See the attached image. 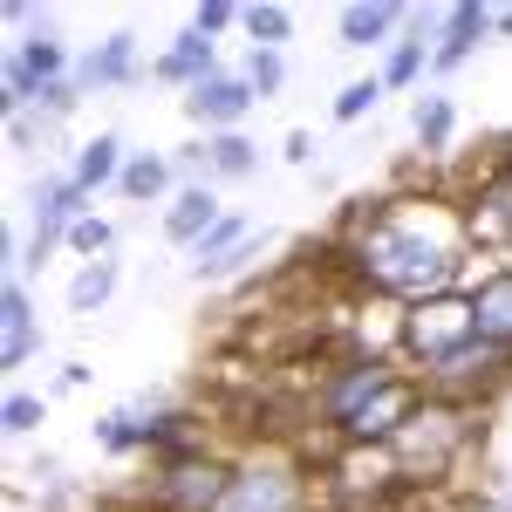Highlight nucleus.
<instances>
[{
    "label": "nucleus",
    "mask_w": 512,
    "mask_h": 512,
    "mask_svg": "<svg viewBox=\"0 0 512 512\" xmlns=\"http://www.w3.org/2000/svg\"><path fill=\"white\" fill-rule=\"evenodd\" d=\"M472 424H478V410L472 403H451V396H431L424 390V403L410 410V424L383 444V451H396V465H403V478H417V472H444L465 444H472Z\"/></svg>",
    "instance_id": "nucleus-2"
},
{
    "label": "nucleus",
    "mask_w": 512,
    "mask_h": 512,
    "mask_svg": "<svg viewBox=\"0 0 512 512\" xmlns=\"http://www.w3.org/2000/svg\"><path fill=\"white\" fill-rule=\"evenodd\" d=\"M465 233L472 246H512V158H499L465 198Z\"/></svg>",
    "instance_id": "nucleus-11"
},
{
    "label": "nucleus",
    "mask_w": 512,
    "mask_h": 512,
    "mask_svg": "<svg viewBox=\"0 0 512 512\" xmlns=\"http://www.w3.org/2000/svg\"><path fill=\"white\" fill-rule=\"evenodd\" d=\"M499 14L485 7V0H458V7H444V35H437V55H431V76H458L465 62L478 55V41L499 35L492 28Z\"/></svg>",
    "instance_id": "nucleus-13"
},
{
    "label": "nucleus",
    "mask_w": 512,
    "mask_h": 512,
    "mask_svg": "<svg viewBox=\"0 0 512 512\" xmlns=\"http://www.w3.org/2000/svg\"><path fill=\"white\" fill-rule=\"evenodd\" d=\"M472 294L458 287V294H437V301H417V308H403V349L417 355V369L437 362V355H451L458 342H472Z\"/></svg>",
    "instance_id": "nucleus-8"
},
{
    "label": "nucleus",
    "mask_w": 512,
    "mask_h": 512,
    "mask_svg": "<svg viewBox=\"0 0 512 512\" xmlns=\"http://www.w3.org/2000/svg\"><path fill=\"white\" fill-rule=\"evenodd\" d=\"M117 280H123L117 253H110V260H82V274L69 280V315H103L110 294H117Z\"/></svg>",
    "instance_id": "nucleus-22"
},
{
    "label": "nucleus",
    "mask_w": 512,
    "mask_h": 512,
    "mask_svg": "<svg viewBox=\"0 0 512 512\" xmlns=\"http://www.w3.org/2000/svg\"><path fill=\"white\" fill-rule=\"evenodd\" d=\"M239 28H246V48H287V35H294V7H274V0L239 7Z\"/></svg>",
    "instance_id": "nucleus-24"
},
{
    "label": "nucleus",
    "mask_w": 512,
    "mask_h": 512,
    "mask_svg": "<svg viewBox=\"0 0 512 512\" xmlns=\"http://www.w3.org/2000/svg\"><path fill=\"white\" fill-rule=\"evenodd\" d=\"M69 253H82V260H110V253H117V226H110V219H96V212H89V219H76Z\"/></svg>",
    "instance_id": "nucleus-29"
},
{
    "label": "nucleus",
    "mask_w": 512,
    "mask_h": 512,
    "mask_svg": "<svg viewBox=\"0 0 512 512\" xmlns=\"http://www.w3.org/2000/svg\"><path fill=\"white\" fill-rule=\"evenodd\" d=\"M219 219H226V205H219V185H178V192H171V205H164V239L192 253V246L212 233Z\"/></svg>",
    "instance_id": "nucleus-18"
},
{
    "label": "nucleus",
    "mask_w": 512,
    "mask_h": 512,
    "mask_svg": "<svg viewBox=\"0 0 512 512\" xmlns=\"http://www.w3.org/2000/svg\"><path fill=\"white\" fill-rule=\"evenodd\" d=\"M410 21V7H396V0H349L342 14H335V41L342 48H396V28Z\"/></svg>",
    "instance_id": "nucleus-16"
},
{
    "label": "nucleus",
    "mask_w": 512,
    "mask_h": 512,
    "mask_svg": "<svg viewBox=\"0 0 512 512\" xmlns=\"http://www.w3.org/2000/svg\"><path fill=\"white\" fill-rule=\"evenodd\" d=\"M465 294H472L478 342H492V349L512 355V260H506V267H492V274H478Z\"/></svg>",
    "instance_id": "nucleus-17"
},
{
    "label": "nucleus",
    "mask_w": 512,
    "mask_h": 512,
    "mask_svg": "<svg viewBox=\"0 0 512 512\" xmlns=\"http://www.w3.org/2000/svg\"><path fill=\"white\" fill-rule=\"evenodd\" d=\"M403 376H410V369H396V355H349L342 369H328V376H321L315 417L335 437H349L355 424H362V410H369V403H383Z\"/></svg>",
    "instance_id": "nucleus-3"
},
{
    "label": "nucleus",
    "mask_w": 512,
    "mask_h": 512,
    "mask_svg": "<svg viewBox=\"0 0 512 512\" xmlns=\"http://www.w3.org/2000/svg\"><path fill=\"white\" fill-rule=\"evenodd\" d=\"M89 437H96V451H110V458L144 451V437H137V410H130V403H123V410H103V417L89 424Z\"/></svg>",
    "instance_id": "nucleus-26"
},
{
    "label": "nucleus",
    "mask_w": 512,
    "mask_h": 512,
    "mask_svg": "<svg viewBox=\"0 0 512 512\" xmlns=\"http://www.w3.org/2000/svg\"><path fill=\"white\" fill-rule=\"evenodd\" d=\"M253 246H260V226L246 219V212H226L212 233L192 246V280H226L239 274L246 260H253Z\"/></svg>",
    "instance_id": "nucleus-12"
},
{
    "label": "nucleus",
    "mask_w": 512,
    "mask_h": 512,
    "mask_svg": "<svg viewBox=\"0 0 512 512\" xmlns=\"http://www.w3.org/2000/svg\"><path fill=\"white\" fill-rule=\"evenodd\" d=\"M410 130H417V144H424V151H451V130H458V103H451L444 89H424V96L410 103Z\"/></svg>",
    "instance_id": "nucleus-23"
},
{
    "label": "nucleus",
    "mask_w": 512,
    "mask_h": 512,
    "mask_svg": "<svg viewBox=\"0 0 512 512\" xmlns=\"http://www.w3.org/2000/svg\"><path fill=\"white\" fill-rule=\"evenodd\" d=\"M492 512H512V499H506V506H492Z\"/></svg>",
    "instance_id": "nucleus-33"
},
{
    "label": "nucleus",
    "mask_w": 512,
    "mask_h": 512,
    "mask_svg": "<svg viewBox=\"0 0 512 512\" xmlns=\"http://www.w3.org/2000/svg\"><path fill=\"white\" fill-rule=\"evenodd\" d=\"M280 158H287V164H308V158H315V137H308V130H287V137H280Z\"/></svg>",
    "instance_id": "nucleus-31"
},
{
    "label": "nucleus",
    "mask_w": 512,
    "mask_h": 512,
    "mask_svg": "<svg viewBox=\"0 0 512 512\" xmlns=\"http://www.w3.org/2000/svg\"><path fill=\"white\" fill-rule=\"evenodd\" d=\"M260 110V96H253V82L239 76V69H226V76L198 82L192 96H185V117L205 130V137H226V130H246V117Z\"/></svg>",
    "instance_id": "nucleus-9"
},
{
    "label": "nucleus",
    "mask_w": 512,
    "mask_h": 512,
    "mask_svg": "<svg viewBox=\"0 0 512 512\" xmlns=\"http://www.w3.org/2000/svg\"><path fill=\"white\" fill-rule=\"evenodd\" d=\"M144 76H151V69H144V55H137V35H130V28L103 35L76 62V89H82V96H103V89H137Z\"/></svg>",
    "instance_id": "nucleus-10"
},
{
    "label": "nucleus",
    "mask_w": 512,
    "mask_h": 512,
    "mask_svg": "<svg viewBox=\"0 0 512 512\" xmlns=\"http://www.w3.org/2000/svg\"><path fill=\"white\" fill-rule=\"evenodd\" d=\"M192 28L205 41H219L226 28H239V7H233V0H198V7H192Z\"/></svg>",
    "instance_id": "nucleus-30"
},
{
    "label": "nucleus",
    "mask_w": 512,
    "mask_h": 512,
    "mask_svg": "<svg viewBox=\"0 0 512 512\" xmlns=\"http://www.w3.org/2000/svg\"><path fill=\"white\" fill-rule=\"evenodd\" d=\"M233 492V465L226 458H205V444L185 458H164L151 478V506L158 512H219Z\"/></svg>",
    "instance_id": "nucleus-4"
},
{
    "label": "nucleus",
    "mask_w": 512,
    "mask_h": 512,
    "mask_svg": "<svg viewBox=\"0 0 512 512\" xmlns=\"http://www.w3.org/2000/svg\"><path fill=\"white\" fill-rule=\"evenodd\" d=\"M390 89H383V76H355V82H342V96H335V123H362L376 103H383Z\"/></svg>",
    "instance_id": "nucleus-28"
},
{
    "label": "nucleus",
    "mask_w": 512,
    "mask_h": 512,
    "mask_svg": "<svg viewBox=\"0 0 512 512\" xmlns=\"http://www.w3.org/2000/svg\"><path fill=\"white\" fill-rule=\"evenodd\" d=\"M492 28H499V35L512 41V7H499V21H492Z\"/></svg>",
    "instance_id": "nucleus-32"
},
{
    "label": "nucleus",
    "mask_w": 512,
    "mask_h": 512,
    "mask_svg": "<svg viewBox=\"0 0 512 512\" xmlns=\"http://www.w3.org/2000/svg\"><path fill=\"white\" fill-rule=\"evenodd\" d=\"M0 424H7V437H35L41 424H48V396L7 390V403H0Z\"/></svg>",
    "instance_id": "nucleus-27"
},
{
    "label": "nucleus",
    "mask_w": 512,
    "mask_h": 512,
    "mask_svg": "<svg viewBox=\"0 0 512 512\" xmlns=\"http://www.w3.org/2000/svg\"><path fill=\"white\" fill-rule=\"evenodd\" d=\"M417 376H424V390H431V396H451V403H472V410H478V396H492L512 376V355L472 335V342H458L451 355L424 362Z\"/></svg>",
    "instance_id": "nucleus-5"
},
{
    "label": "nucleus",
    "mask_w": 512,
    "mask_h": 512,
    "mask_svg": "<svg viewBox=\"0 0 512 512\" xmlns=\"http://www.w3.org/2000/svg\"><path fill=\"white\" fill-rule=\"evenodd\" d=\"M28 212H35V233H28V274H41L48 253L69 246L76 219H89V192H82L69 171H41L35 192H28Z\"/></svg>",
    "instance_id": "nucleus-6"
},
{
    "label": "nucleus",
    "mask_w": 512,
    "mask_h": 512,
    "mask_svg": "<svg viewBox=\"0 0 512 512\" xmlns=\"http://www.w3.org/2000/svg\"><path fill=\"white\" fill-rule=\"evenodd\" d=\"M212 76H226V62H219V41H205L198 28H185V35L151 62V82H171V89H185V96H192L198 82H212Z\"/></svg>",
    "instance_id": "nucleus-15"
},
{
    "label": "nucleus",
    "mask_w": 512,
    "mask_h": 512,
    "mask_svg": "<svg viewBox=\"0 0 512 512\" xmlns=\"http://www.w3.org/2000/svg\"><path fill=\"white\" fill-rule=\"evenodd\" d=\"M260 171V144L246 130H226V137H205V178L212 185H239Z\"/></svg>",
    "instance_id": "nucleus-21"
},
{
    "label": "nucleus",
    "mask_w": 512,
    "mask_h": 512,
    "mask_svg": "<svg viewBox=\"0 0 512 512\" xmlns=\"http://www.w3.org/2000/svg\"><path fill=\"white\" fill-rule=\"evenodd\" d=\"M219 512H308V478L287 458H239Z\"/></svg>",
    "instance_id": "nucleus-7"
},
{
    "label": "nucleus",
    "mask_w": 512,
    "mask_h": 512,
    "mask_svg": "<svg viewBox=\"0 0 512 512\" xmlns=\"http://www.w3.org/2000/svg\"><path fill=\"white\" fill-rule=\"evenodd\" d=\"M239 76L253 82V96H260V103H274L280 89H287V55H280V48H246Z\"/></svg>",
    "instance_id": "nucleus-25"
},
{
    "label": "nucleus",
    "mask_w": 512,
    "mask_h": 512,
    "mask_svg": "<svg viewBox=\"0 0 512 512\" xmlns=\"http://www.w3.org/2000/svg\"><path fill=\"white\" fill-rule=\"evenodd\" d=\"M369 212H349V274L369 294H396L403 308L458 294L465 280V212H451L444 198H362Z\"/></svg>",
    "instance_id": "nucleus-1"
},
{
    "label": "nucleus",
    "mask_w": 512,
    "mask_h": 512,
    "mask_svg": "<svg viewBox=\"0 0 512 512\" xmlns=\"http://www.w3.org/2000/svg\"><path fill=\"white\" fill-rule=\"evenodd\" d=\"M123 164H130L123 137H117V130H96L89 144H76V158H69V178H76L82 192L96 198V192H110V185L123 178Z\"/></svg>",
    "instance_id": "nucleus-19"
},
{
    "label": "nucleus",
    "mask_w": 512,
    "mask_h": 512,
    "mask_svg": "<svg viewBox=\"0 0 512 512\" xmlns=\"http://www.w3.org/2000/svg\"><path fill=\"white\" fill-rule=\"evenodd\" d=\"M41 355V315L28 280H7L0 287V369H28Z\"/></svg>",
    "instance_id": "nucleus-14"
},
{
    "label": "nucleus",
    "mask_w": 512,
    "mask_h": 512,
    "mask_svg": "<svg viewBox=\"0 0 512 512\" xmlns=\"http://www.w3.org/2000/svg\"><path fill=\"white\" fill-rule=\"evenodd\" d=\"M171 185H178L171 151H130V164H123V178H117V192L130 198V205H158Z\"/></svg>",
    "instance_id": "nucleus-20"
}]
</instances>
